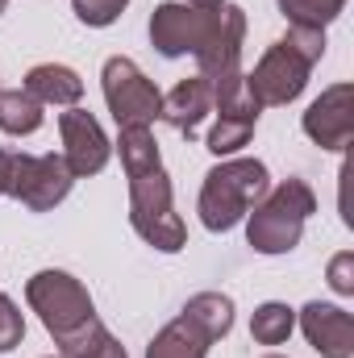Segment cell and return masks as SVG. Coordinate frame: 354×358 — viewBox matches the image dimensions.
Wrapping results in <instances>:
<instances>
[{
    "instance_id": "obj_22",
    "label": "cell",
    "mask_w": 354,
    "mask_h": 358,
    "mask_svg": "<svg viewBox=\"0 0 354 358\" xmlns=\"http://www.w3.org/2000/svg\"><path fill=\"white\" fill-rule=\"evenodd\" d=\"M296 55H304L313 67L325 59V29H313V25H288V38H283Z\"/></svg>"
},
{
    "instance_id": "obj_8",
    "label": "cell",
    "mask_w": 354,
    "mask_h": 358,
    "mask_svg": "<svg viewBox=\"0 0 354 358\" xmlns=\"http://www.w3.org/2000/svg\"><path fill=\"white\" fill-rule=\"evenodd\" d=\"M217 13H204V8H192L183 0H167L155 8L150 17V42L163 59H179V55H196L200 42L208 38V25H213Z\"/></svg>"
},
{
    "instance_id": "obj_1",
    "label": "cell",
    "mask_w": 354,
    "mask_h": 358,
    "mask_svg": "<svg viewBox=\"0 0 354 358\" xmlns=\"http://www.w3.org/2000/svg\"><path fill=\"white\" fill-rule=\"evenodd\" d=\"M117 150H121V167L129 176V221H134L138 238L163 255H179L187 246V229H183L176 200H171V179L163 171L155 129H146V125L121 129Z\"/></svg>"
},
{
    "instance_id": "obj_4",
    "label": "cell",
    "mask_w": 354,
    "mask_h": 358,
    "mask_svg": "<svg viewBox=\"0 0 354 358\" xmlns=\"http://www.w3.org/2000/svg\"><path fill=\"white\" fill-rule=\"evenodd\" d=\"M25 300H29V308L38 313V321L46 325V334L55 342L67 338L71 329H80L88 317H96L88 287L76 275H67V271H38V275H29Z\"/></svg>"
},
{
    "instance_id": "obj_14",
    "label": "cell",
    "mask_w": 354,
    "mask_h": 358,
    "mask_svg": "<svg viewBox=\"0 0 354 358\" xmlns=\"http://www.w3.org/2000/svg\"><path fill=\"white\" fill-rule=\"evenodd\" d=\"M179 317L192 321L208 342H221V338L234 329V300H229L225 292H200V296H192V300L183 304Z\"/></svg>"
},
{
    "instance_id": "obj_17",
    "label": "cell",
    "mask_w": 354,
    "mask_h": 358,
    "mask_svg": "<svg viewBox=\"0 0 354 358\" xmlns=\"http://www.w3.org/2000/svg\"><path fill=\"white\" fill-rule=\"evenodd\" d=\"M255 125H259V117H250V113H217V125L208 129L204 146H208L217 159H229V155H238V150L250 142Z\"/></svg>"
},
{
    "instance_id": "obj_16",
    "label": "cell",
    "mask_w": 354,
    "mask_h": 358,
    "mask_svg": "<svg viewBox=\"0 0 354 358\" xmlns=\"http://www.w3.org/2000/svg\"><path fill=\"white\" fill-rule=\"evenodd\" d=\"M0 129L13 138H29L42 129V104L29 96L25 88L4 92L0 88Z\"/></svg>"
},
{
    "instance_id": "obj_9",
    "label": "cell",
    "mask_w": 354,
    "mask_h": 358,
    "mask_svg": "<svg viewBox=\"0 0 354 358\" xmlns=\"http://www.w3.org/2000/svg\"><path fill=\"white\" fill-rule=\"evenodd\" d=\"M59 134H63V163L71 167L76 179H88L104 171V163L113 155V142L104 138L100 121L88 108H67L59 117Z\"/></svg>"
},
{
    "instance_id": "obj_23",
    "label": "cell",
    "mask_w": 354,
    "mask_h": 358,
    "mask_svg": "<svg viewBox=\"0 0 354 358\" xmlns=\"http://www.w3.org/2000/svg\"><path fill=\"white\" fill-rule=\"evenodd\" d=\"M21 338H25V317H21V308H17L8 296H0V355L17 350Z\"/></svg>"
},
{
    "instance_id": "obj_20",
    "label": "cell",
    "mask_w": 354,
    "mask_h": 358,
    "mask_svg": "<svg viewBox=\"0 0 354 358\" xmlns=\"http://www.w3.org/2000/svg\"><path fill=\"white\" fill-rule=\"evenodd\" d=\"M113 334L96 321V317H88L80 329H71L67 338H59V355L63 358H92V355H100L104 350V342H108Z\"/></svg>"
},
{
    "instance_id": "obj_24",
    "label": "cell",
    "mask_w": 354,
    "mask_h": 358,
    "mask_svg": "<svg viewBox=\"0 0 354 358\" xmlns=\"http://www.w3.org/2000/svg\"><path fill=\"white\" fill-rule=\"evenodd\" d=\"M330 287L338 296H354V250H342L330 259Z\"/></svg>"
},
{
    "instance_id": "obj_26",
    "label": "cell",
    "mask_w": 354,
    "mask_h": 358,
    "mask_svg": "<svg viewBox=\"0 0 354 358\" xmlns=\"http://www.w3.org/2000/svg\"><path fill=\"white\" fill-rule=\"evenodd\" d=\"M92 358H129V355H125V346H121L117 338H108V342H104V350H100V355H92Z\"/></svg>"
},
{
    "instance_id": "obj_25",
    "label": "cell",
    "mask_w": 354,
    "mask_h": 358,
    "mask_svg": "<svg viewBox=\"0 0 354 358\" xmlns=\"http://www.w3.org/2000/svg\"><path fill=\"white\" fill-rule=\"evenodd\" d=\"M8 163H13V150H0V196H8Z\"/></svg>"
},
{
    "instance_id": "obj_30",
    "label": "cell",
    "mask_w": 354,
    "mask_h": 358,
    "mask_svg": "<svg viewBox=\"0 0 354 358\" xmlns=\"http://www.w3.org/2000/svg\"><path fill=\"white\" fill-rule=\"evenodd\" d=\"M50 358H55V355H50ZM59 358H63V355H59Z\"/></svg>"
},
{
    "instance_id": "obj_2",
    "label": "cell",
    "mask_w": 354,
    "mask_h": 358,
    "mask_svg": "<svg viewBox=\"0 0 354 358\" xmlns=\"http://www.w3.org/2000/svg\"><path fill=\"white\" fill-rule=\"evenodd\" d=\"M267 192H271L267 163H259V159H225V163H217L204 176L196 213H200L204 229L225 234L238 221H246V213L263 200Z\"/></svg>"
},
{
    "instance_id": "obj_28",
    "label": "cell",
    "mask_w": 354,
    "mask_h": 358,
    "mask_svg": "<svg viewBox=\"0 0 354 358\" xmlns=\"http://www.w3.org/2000/svg\"><path fill=\"white\" fill-rule=\"evenodd\" d=\"M4 8H8V0H0V13H4Z\"/></svg>"
},
{
    "instance_id": "obj_13",
    "label": "cell",
    "mask_w": 354,
    "mask_h": 358,
    "mask_svg": "<svg viewBox=\"0 0 354 358\" xmlns=\"http://www.w3.org/2000/svg\"><path fill=\"white\" fill-rule=\"evenodd\" d=\"M25 92H29L42 108H46V104L76 108L80 96H84V80H80L71 67H63V63H38V67H29V76H25Z\"/></svg>"
},
{
    "instance_id": "obj_15",
    "label": "cell",
    "mask_w": 354,
    "mask_h": 358,
    "mask_svg": "<svg viewBox=\"0 0 354 358\" xmlns=\"http://www.w3.org/2000/svg\"><path fill=\"white\" fill-rule=\"evenodd\" d=\"M208 338L192 325V321H183L176 317L171 325H163L159 334H155V342L146 346V358H208Z\"/></svg>"
},
{
    "instance_id": "obj_18",
    "label": "cell",
    "mask_w": 354,
    "mask_h": 358,
    "mask_svg": "<svg viewBox=\"0 0 354 358\" xmlns=\"http://www.w3.org/2000/svg\"><path fill=\"white\" fill-rule=\"evenodd\" d=\"M292 329H296V313H292L288 304H279V300L259 304L255 317H250V338H255L259 346H283V342L292 338Z\"/></svg>"
},
{
    "instance_id": "obj_5",
    "label": "cell",
    "mask_w": 354,
    "mask_h": 358,
    "mask_svg": "<svg viewBox=\"0 0 354 358\" xmlns=\"http://www.w3.org/2000/svg\"><path fill=\"white\" fill-rule=\"evenodd\" d=\"M100 84H104V104L117 121V129H134V125H155L159 113H163V96L159 88L142 76V67L125 55H113L100 71Z\"/></svg>"
},
{
    "instance_id": "obj_7",
    "label": "cell",
    "mask_w": 354,
    "mask_h": 358,
    "mask_svg": "<svg viewBox=\"0 0 354 358\" xmlns=\"http://www.w3.org/2000/svg\"><path fill=\"white\" fill-rule=\"evenodd\" d=\"M309 71H313V63L304 55H296L288 42H275L263 59H259V67L246 76V92L255 96L259 108H267V104H288V100H296L304 92Z\"/></svg>"
},
{
    "instance_id": "obj_3",
    "label": "cell",
    "mask_w": 354,
    "mask_h": 358,
    "mask_svg": "<svg viewBox=\"0 0 354 358\" xmlns=\"http://www.w3.org/2000/svg\"><path fill=\"white\" fill-rule=\"evenodd\" d=\"M317 213V196L304 179H283L246 213V242L259 255H288L300 246L304 221Z\"/></svg>"
},
{
    "instance_id": "obj_12",
    "label": "cell",
    "mask_w": 354,
    "mask_h": 358,
    "mask_svg": "<svg viewBox=\"0 0 354 358\" xmlns=\"http://www.w3.org/2000/svg\"><path fill=\"white\" fill-rule=\"evenodd\" d=\"M213 113V88H208V80H183V84H176V88L163 96V121L176 129V134H183L187 142L196 138V129H200V121Z\"/></svg>"
},
{
    "instance_id": "obj_27",
    "label": "cell",
    "mask_w": 354,
    "mask_h": 358,
    "mask_svg": "<svg viewBox=\"0 0 354 358\" xmlns=\"http://www.w3.org/2000/svg\"><path fill=\"white\" fill-rule=\"evenodd\" d=\"M183 4H192V8H204V13H217L221 4H229V0H183Z\"/></svg>"
},
{
    "instance_id": "obj_29",
    "label": "cell",
    "mask_w": 354,
    "mask_h": 358,
    "mask_svg": "<svg viewBox=\"0 0 354 358\" xmlns=\"http://www.w3.org/2000/svg\"><path fill=\"white\" fill-rule=\"evenodd\" d=\"M267 358H283V355H267Z\"/></svg>"
},
{
    "instance_id": "obj_11",
    "label": "cell",
    "mask_w": 354,
    "mask_h": 358,
    "mask_svg": "<svg viewBox=\"0 0 354 358\" xmlns=\"http://www.w3.org/2000/svg\"><path fill=\"white\" fill-rule=\"evenodd\" d=\"M300 329L321 358H354V317L346 308L313 300L300 308Z\"/></svg>"
},
{
    "instance_id": "obj_21",
    "label": "cell",
    "mask_w": 354,
    "mask_h": 358,
    "mask_svg": "<svg viewBox=\"0 0 354 358\" xmlns=\"http://www.w3.org/2000/svg\"><path fill=\"white\" fill-rule=\"evenodd\" d=\"M125 4L129 0H71V8H76V17L92 25V29H104V25H113L121 13H125Z\"/></svg>"
},
{
    "instance_id": "obj_10",
    "label": "cell",
    "mask_w": 354,
    "mask_h": 358,
    "mask_svg": "<svg viewBox=\"0 0 354 358\" xmlns=\"http://www.w3.org/2000/svg\"><path fill=\"white\" fill-rule=\"evenodd\" d=\"M304 134L321 150H346L354 138V84L325 88L304 113Z\"/></svg>"
},
{
    "instance_id": "obj_19",
    "label": "cell",
    "mask_w": 354,
    "mask_h": 358,
    "mask_svg": "<svg viewBox=\"0 0 354 358\" xmlns=\"http://www.w3.org/2000/svg\"><path fill=\"white\" fill-rule=\"evenodd\" d=\"M342 8L346 0H279V13L292 25H313V29H325Z\"/></svg>"
},
{
    "instance_id": "obj_6",
    "label": "cell",
    "mask_w": 354,
    "mask_h": 358,
    "mask_svg": "<svg viewBox=\"0 0 354 358\" xmlns=\"http://www.w3.org/2000/svg\"><path fill=\"white\" fill-rule=\"evenodd\" d=\"M71 167L63 155H13L8 163V196L21 200L29 213H50L71 192Z\"/></svg>"
}]
</instances>
